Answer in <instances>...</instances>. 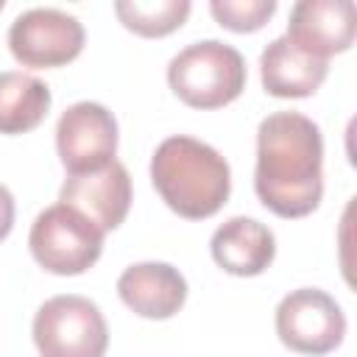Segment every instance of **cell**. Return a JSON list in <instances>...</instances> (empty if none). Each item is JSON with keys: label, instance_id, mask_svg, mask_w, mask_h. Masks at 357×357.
I'll return each instance as SVG.
<instances>
[{"label": "cell", "instance_id": "cell-15", "mask_svg": "<svg viewBox=\"0 0 357 357\" xmlns=\"http://www.w3.org/2000/svg\"><path fill=\"white\" fill-rule=\"evenodd\" d=\"M190 0H117L114 14L139 36H167L190 17Z\"/></svg>", "mask_w": 357, "mask_h": 357}, {"label": "cell", "instance_id": "cell-12", "mask_svg": "<svg viewBox=\"0 0 357 357\" xmlns=\"http://www.w3.org/2000/svg\"><path fill=\"white\" fill-rule=\"evenodd\" d=\"M212 259L231 276H259L276 257L273 231L257 218L234 215L220 223L209 240Z\"/></svg>", "mask_w": 357, "mask_h": 357}, {"label": "cell", "instance_id": "cell-17", "mask_svg": "<svg viewBox=\"0 0 357 357\" xmlns=\"http://www.w3.org/2000/svg\"><path fill=\"white\" fill-rule=\"evenodd\" d=\"M14 215H17V206H14V195L6 184H0V243L8 237L11 226H14Z\"/></svg>", "mask_w": 357, "mask_h": 357}, {"label": "cell", "instance_id": "cell-5", "mask_svg": "<svg viewBox=\"0 0 357 357\" xmlns=\"http://www.w3.org/2000/svg\"><path fill=\"white\" fill-rule=\"evenodd\" d=\"M33 343L42 357H103L109 349V326L95 301L64 293L36 310Z\"/></svg>", "mask_w": 357, "mask_h": 357}, {"label": "cell", "instance_id": "cell-6", "mask_svg": "<svg viewBox=\"0 0 357 357\" xmlns=\"http://www.w3.org/2000/svg\"><path fill=\"white\" fill-rule=\"evenodd\" d=\"M276 335L298 354L321 357L335 351L346 337V315L340 304L321 287H298L276 307Z\"/></svg>", "mask_w": 357, "mask_h": 357}, {"label": "cell", "instance_id": "cell-1", "mask_svg": "<svg viewBox=\"0 0 357 357\" xmlns=\"http://www.w3.org/2000/svg\"><path fill=\"white\" fill-rule=\"evenodd\" d=\"M254 190L279 218H304L324 198V137L301 112H273L257 128Z\"/></svg>", "mask_w": 357, "mask_h": 357}, {"label": "cell", "instance_id": "cell-2", "mask_svg": "<svg viewBox=\"0 0 357 357\" xmlns=\"http://www.w3.org/2000/svg\"><path fill=\"white\" fill-rule=\"evenodd\" d=\"M151 181L162 201L187 220L212 218L231 192L229 162L212 145L187 134L167 137L156 145Z\"/></svg>", "mask_w": 357, "mask_h": 357}, {"label": "cell", "instance_id": "cell-7", "mask_svg": "<svg viewBox=\"0 0 357 357\" xmlns=\"http://www.w3.org/2000/svg\"><path fill=\"white\" fill-rule=\"evenodd\" d=\"M84 25L78 17L36 6L14 17L8 28V50L22 67H64L84 50Z\"/></svg>", "mask_w": 357, "mask_h": 357}, {"label": "cell", "instance_id": "cell-10", "mask_svg": "<svg viewBox=\"0 0 357 357\" xmlns=\"http://www.w3.org/2000/svg\"><path fill=\"white\" fill-rule=\"evenodd\" d=\"M59 204L86 215L103 234L117 229L131 206V176L123 162H109L95 173L70 176L59 190Z\"/></svg>", "mask_w": 357, "mask_h": 357}, {"label": "cell", "instance_id": "cell-16", "mask_svg": "<svg viewBox=\"0 0 357 357\" xmlns=\"http://www.w3.org/2000/svg\"><path fill=\"white\" fill-rule=\"evenodd\" d=\"M209 11L218 25L234 33H251L276 14V0H212Z\"/></svg>", "mask_w": 357, "mask_h": 357}, {"label": "cell", "instance_id": "cell-8", "mask_svg": "<svg viewBox=\"0 0 357 357\" xmlns=\"http://www.w3.org/2000/svg\"><path fill=\"white\" fill-rule=\"evenodd\" d=\"M56 151L70 176L106 167L117 153L114 114L95 100H78L67 106L56 123Z\"/></svg>", "mask_w": 357, "mask_h": 357}, {"label": "cell", "instance_id": "cell-4", "mask_svg": "<svg viewBox=\"0 0 357 357\" xmlns=\"http://www.w3.org/2000/svg\"><path fill=\"white\" fill-rule=\"evenodd\" d=\"M28 245L47 273L78 276L98 262L103 251V231L78 209L53 204L31 223Z\"/></svg>", "mask_w": 357, "mask_h": 357}, {"label": "cell", "instance_id": "cell-9", "mask_svg": "<svg viewBox=\"0 0 357 357\" xmlns=\"http://www.w3.org/2000/svg\"><path fill=\"white\" fill-rule=\"evenodd\" d=\"M357 33V8L351 0H298L290 8L287 39L315 56L329 59L351 47Z\"/></svg>", "mask_w": 357, "mask_h": 357}, {"label": "cell", "instance_id": "cell-18", "mask_svg": "<svg viewBox=\"0 0 357 357\" xmlns=\"http://www.w3.org/2000/svg\"><path fill=\"white\" fill-rule=\"evenodd\" d=\"M0 11H3V0H0Z\"/></svg>", "mask_w": 357, "mask_h": 357}, {"label": "cell", "instance_id": "cell-13", "mask_svg": "<svg viewBox=\"0 0 357 357\" xmlns=\"http://www.w3.org/2000/svg\"><path fill=\"white\" fill-rule=\"evenodd\" d=\"M329 61L298 50L287 36H276L259 56V78L273 98H310L326 81Z\"/></svg>", "mask_w": 357, "mask_h": 357}, {"label": "cell", "instance_id": "cell-11", "mask_svg": "<svg viewBox=\"0 0 357 357\" xmlns=\"http://www.w3.org/2000/svg\"><path fill=\"white\" fill-rule=\"evenodd\" d=\"M117 293L131 312L165 321L184 307L187 279L167 262H137L120 273Z\"/></svg>", "mask_w": 357, "mask_h": 357}, {"label": "cell", "instance_id": "cell-14", "mask_svg": "<svg viewBox=\"0 0 357 357\" xmlns=\"http://www.w3.org/2000/svg\"><path fill=\"white\" fill-rule=\"evenodd\" d=\"M50 86L22 70L0 73V134L33 131L50 112Z\"/></svg>", "mask_w": 357, "mask_h": 357}, {"label": "cell", "instance_id": "cell-3", "mask_svg": "<svg viewBox=\"0 0 357 357\" xmlns=\"http://www.w3.org/2000/svg\"><path fill=\"white\" fill-rule=\"evenodd\" d=\"M245 59L220 39H201L178 50L167 64V84L192 109H220L245 89Z\"/></svg>", "mask_w": 357, "mask_h": 357}]
</instances>
